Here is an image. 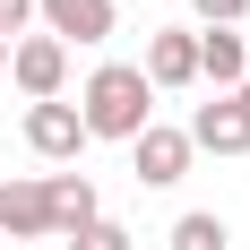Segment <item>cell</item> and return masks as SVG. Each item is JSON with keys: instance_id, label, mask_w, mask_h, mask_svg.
<instances>
[{"instance_id": "obj_7", "label": "cell", "mask_w": 250, "mask_h": 250, "mask_svg": "<svg viewBox=\"0 0 250 250\" xmlns=\"http://www.w3.org/2000/svg\"><path fill=\"white\" fill-rule=\"evenodd\" d=\"M181 138H190V155H250V112L233 95H216V104H199V112H190V129H181Z\"/></svg>"}, {"instance_id": "obj_10", "label": "cell", "mask_w": 250, "mask_h": 250, "mask_svg": "<svg viewBox=\"0 0 250 250\" xmlns=\"http://www.w3.org/2000/svg\"><path fill=\"white\" fill-rule=\"evenodd\" d=\"M0 233H9V242H52L43 173H35V181H0Z\"/></svg>"}, {"instance_id": "obj_8", "label": "cell", "mask_w": 250, "mask_h": 250, "mask_svg": "<svg viewBox=\"0 0 250 250\" xmlns=\"http://www.w3.org/2000/svg\"><path fill=\"white\" fill-rule=\"evenodd\" d=\"M43 207H52V233L69 242V233H86L104 216V199H95V181L86 173H43Z\"/></svg>"}, {"instance_id": "obj_9", "label": "cell", "mask_w": 250, "mask_h": 250, "mask_svg": "<svg viewBox=\"0 0 250 250\" xmlns=\"http://www.w3.org/2000/svg\"><path fill=\"white\" fill-rule=\"evenodd\" d=\"M199 78L216 86V95H233L250 78V43H242V26H199Z\"/></svg>"}, {"instance_id": "obj_1", "label": "cell", "mask_w": 250, "mask_h": 250, "mask_svg": "<svg viewBox=\"0 0 250 250\" xmlns=\"http://www.w3.org/2000/svg\"><path fill=\"white\" fill-rule=\"evenodd\" d=\"M155 121V86L138 78V61H104L86 86H78V129H86V147L95 138H138V129Z\"/></svg>"}, {"instance_id": "obj_14", "label": "cell", "mask_w": 250, "mask_h": 250, "mask_svg": "<svg viewBox=\"0 0 250 250\" xmlns=\"http://www.w3.org/2000/svg\"><path fill=\"white\" fill-rule=\"evenodd\" d=\"M18 35H35V0H0V43H18Z\"/></svg>"}, {"instance_id": "obj_12", "label": "cell", "mask_w": 250, "mask_h": 250, "mask_svg": "<svg viewBox=\"0 0 250 250\" xmlns=\"http://www.w3.org/2000/svg\"><path fill=\"white\" fill-rule=\"evenodd\" d=\"M61 250H138V233H129V225H112V216H95V225H86V233H69Z\"/></svg>"}, {"instance_id": "obj_5", "label": "cell", "mask_w": 250, "mask_h": 250, "mask_svg": "<svg viewBox=\"0 0 250 250\" xmlns=\"http://www.w3.org/2000/svg\"><path fill=\"white\" fill-rule=\"evenodd\" d=\"M129 173H138V190H173V181L190 173V138H181L173 121H147L129 138Z\"/></svg>"}, {"instance_id": "obj_16", "label": "cell", "mask_w": 250, "mask_h": 250, "mask_svg": "<svg viewBox=\"0 0 250 250\" xmlns=\"http://www.w3.org/2000/svg\"><path fill=\"white\" fill-rule=\"evenodd\" d=\"M0 78H9V43H0Z\"/></svg>"}, {"instance_id": "obj_13", "label": "cell", "mask_w": 250, "mask_h": 250, "mask_svg": "<svg viewBox=\"0 0 250 250\" xmlns=\"http://www.w3.org/2000/svg\"><path fill=\"white\" fill-rule=\"evenodd\" d=\"M190 18H199V26H242L250 0H190Z\"/></svg>"}, {"instance_id": "obj_11", "label": "cell", "mask_w": 250, "mask_h": 250, "mask_svg": "<svg viewBox=\"0 0 250 250\" xmlns=\"http://www.w3.org/2000/svg\"><path fill=\"white\" fill-rule=\"evenodd\" d=\"M164 250H233V225L216 216V207H190V216L164 233Z\"/></svg>"}, {"instance_id": "obj_2", "label": "cell", "mask_w": 250, "mask_h": 250, "mask_svg": "<svg viewBox=\"0 0 250 250\" xmlns=\"http://www.w3.org/2000/svg\"><path fill=\"white\" fill-rule=\"evenodd\" d=\"M112 26H121V0H35V35L52 43H112Z\"/></svg>"}, {"instance_id": "obj_15", "label": "cell", "mask_w": 250, "mask_h": 250, "mask_svg": "<svg viewBox=\"0 0 250 250\" xmlns=\"http://www.w3.org/2000/svg\"><path fill=\"white\" fill-rule=\"evenodd\" d=\"M233 104H242V112H250V78H242V86H233Z\"/></svg>"}, {"instance_id": "obj_4", "label": "cell", "mask_w": 250, "mask_h": 250, "mask_svg": "<svg viewBox=\"0 0 250 250\" xmlns=\"http://www.w3.org/2000/svg\"><path fill=\"white\" fill-rule=\"evenodd\" d=\"M155 95H181V86H199V26H155L147 35V61H138Z\"/></svg>"}, {"instance_id": "obj_3", "label": "cell", "mask_w": 250, "mask_h": 250, "mask_svg": "<svg viewBox=\"0 0 250 250\" xmlns=\"http://www.w3.org/2000/svg\"><path fill=\"white\" fill-rule=\"evenodd\" d=\"M9 78H18L26 104H61L69 95V52L52 43V35H18L9 43Z\"/></svg>"}, {"instance_id": "obj_6", "label": "cell", "mask_w": 250, "mask_h": 250, "mask_svg": "<svg viewBox=\"0 0 250 250\" xmlns=\"http://www.w3.org/2000/svg\"><path fill=\"white\" fill-rule=\"evenodd\" d=\"M26 147L43 155V164H78L86 155V129H78V104H26Z\"/></svg>"}]
</instances>
